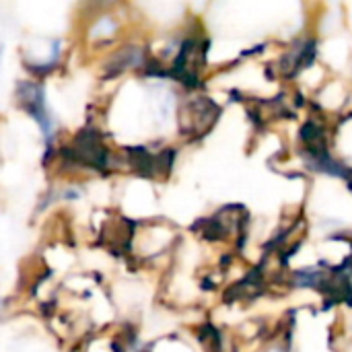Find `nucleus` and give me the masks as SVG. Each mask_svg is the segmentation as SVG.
<instances>
[{
	"label": "nucleus",
	"instance_id": "423d86ee",
	"mask_svg": "<svg viewBox=\"0 0 352 352\" xmlns=\"http://www.w3.org/2000/svg\"><path fill=\"white\" fill-rule=\"evenodd\" d=\"M116 31H118L116 19L109 16V14H105V16H101V19L95 23V29H91V35H95V37H99V39H109V37H113Z\"/></svg>",
	"mask_w": 352,
	"mask_h": 352
},
{
	"label": "nucleus",
	"instance_id": "7ed1b4c3",
	"mask_svg": "<svg viewBox=\"0 0 352 352\" xmlns=\"http://www.w3.org/2000/svg\"><path fill=\"white\" fill-rule=\"evenodd\" d=\"M204 56H206L204 41H200L198 37H188L179 45V52L173 60L171 76L188 87H198V78H200L198 74L204 66Z\"/></svg>",
	"mask_w": 352,
	"mask_h": 352
},
{
	"label": "nucleus",
	"instance_id": "f257e3e1",
	"mask_svg": "<svg viewBox=\"0 0 352 352\" xmlns=\"http://www.w3.org/2000/svg\"><path fill=\"white\" fill-rule=\"evenodd\" d=\"M64 157L74 165L97 171H103L109 165V151L95 130H80L72 142L64 146Z\"/></svg>",
	"mask_w": 352,
	"mask_h": 352
},
{
	"label": "nucleus",
	"instance_id": "0eeeda50",
	"mask_svg": "<svg viewBox=\"0 0 352 352\" xmlns=\"http://www.w3.org/2000/svg\"><path fill=\"white\" fill-rule=\"evenodd\" d=\"M0 62H2V47H0Z\"/></svg>",
	"mask_w": 352,
	"mask_h": 352
},
{
	"label": "nucleus",
	"instance_id": "39448f33",
	"mask_svg": "<svg viewBox=\"0 0 352 352\" xmlns=\"http://www.w3.org/2000/svg\"><path fill=\"white\" fill-rule=\"evenodd\" d=\"M144 62V52L142 47L138 45H128V47H122L118 50L111 60L107 62V70H109V76H118L122 74L124 70H130V68H136Z\"/></svg>",
	"mask_w": 352,
	"mask_h": 352
},
{
	"label": "nucleus",
	"instance_id": "f03ea898",
	"mask_svg": "<svg viewBox=\"0 0 352 352\" xmlns=\"http://www.w3.org/2000/svg\"><path fill=\"white\" fill-rule=\"evenodd\" d=\"M219 113H221V107L208 97L188 99L179 107V130L184 134L202 136L214 126V122L219 120Z\"/></svg>",
	"mask_w": 352,
	"mask_h": 352
},
{
	"label": "nucleus",
	"instance_id": "20e7f679",
	"mask_svg": "<svg viewBox=\"0 0 352 352\" xmlns=\"http://www.w3.org/2000/svg\"><path fill=\"white\" fill-rule=\"evenodd\" d=\"M16 101H19L21 109H25L39 124L41 134H43L45 142L50 144L52 136H54V124H52V116L47 113V107H45L43 87L37 82H31V80H23L16 87Z\"/></svg>",
	"mask_w": 352,
	"mask_h": 352
}]
</instances>
